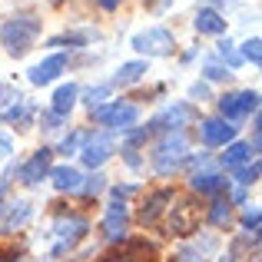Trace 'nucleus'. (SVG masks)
Segmentation results:
<instances>
[{
  "instance_id": "nucleus-1",
  "label": "nucleus",
  "mask_w": 262,
  "mask_h": 262,
  "mask_svg": "<svg viewBox=\"0 0 262 262\" xmlns=\"http://www.w3.org/2000/svg\"><path fill=\"white\" fill-rule=\"evenodd\" d=\"M37 37H40V17H33V13H17L0 27V43L10 57H24L37 43Z\"/></svg>"
},
{
  "instance_id": "nucleus-2",
  "label": "nucleus",
  "mask_w": 262,
  "mask_h": 262,
  "mask_svg": "<svg viewBox=\"0 0 262 262\" xmlns=\"http://www.w3.org/2000/svg\"><path fill=\"white\" fill-rule=\"evenodd\" d=\"M186 149H189V143H186V133L183 129H173V133H166L160 140V146L153 149V169L160 176H169L176 166H183L186 163Z\"/></svg>"
},
{
  "instance_id": "nucleus-3",
  "label": "nucleus",
  "mask_w": 262,
  "mask_h": 262,
  "mask_svg": "<svg viewBox=\"0 0 262 262\" xmlns=\"http://www.w3.org/2000/svg\"><path fill=\"white\" fill-rule=\"evenodd\" d=\"M90 113H93V120L100 123V126H110L113 133H129V129L140 123V106H133V103H126V100L103 103V106L90 110Z\"/></svg>"
},
{
  "instance_id": "nucleus-4",
  "label": "nucleus",
  "mask_w": 262,
  "mask_h": 262,
  "mask_svg": "<svg viewBox=\"0 0 262 262\" xmlns=\"http://www.w3.org/2000/svg\"><path fill=\"white\" fill-rule=\"evenodd\" d=\"M249 113H259V93L256 90H239V93H223L219 96V116L226 123L246 120Z\"/></svg>"
},
{
  "instance_id": "nucleus-5",
  "label": "nucleus",
  "mask_w": 262,
  "mask_h": 262,
  "mask_svg": "<svg viewBox=\"0 0 262 262\" xmlns=\"http://www.w3.org/2000/svg\"><path fill=\"white\" fill-rule=\"evenodd\" d=\"M133 50L146 53V57H169V53L176 50V37L166 27H149V30H143V33L133 37Z\"/></svg>"
},
{
  "instance_id": "nucleus-6",
  "label": "nucleus",
  "mask_w": 262,
  "mask_h": 262,
  "mask_svg": "<svg viewBox=\"0 0 262 262\" xmlns=\"http://www.w3.org/2000/svg\"><path fill=\"white\" fill-rule=\"evenodd\" d=\"M169 209V232L173 236H192L199 229V206L189 203V199H176V206H166Z\"/></svg>"
},
{
  "instance_id": "nucleus-7",
  "label": "nucleus",
  "mask_w": 262,
  "mask_h": 262,
  "mask_svg": "<svg viewBox=\"0 0 262 262\" xmlns=\"http://www.w3.org/2000/svg\"><path fill=\"white\" fill-rule=\"evenodd\" d=\"M50 169H53V149L40 146L37 153H33L30 160H27L24 166L17 169V179H20L24 186H40L47 176H50Z\"/></svg>"
},
{
  "instance_id": "nucleus-8",
  "label": "nucleus",
  "mask_w": 262,
  "mask_h": 262,
  "mask_svg": "<svg viewBox=\"0 0 262 262\" xmlns=\"http://www.w3.org/2000/svg\"><path fill=\"white\" fill-rule=\"evenodd\" d=\"M199 140H203V146H209V149L226 146V143L236 140V126L226 123L223 116H206V120H199Z\"/></svg>"
},
{
  "instance_id": "nucleus-9",
  "label": "nucleus",
  "mask_w": 262,
  "mask_h": 262,
  "mask_svg": "<svg viewBox=\"0 0 262 262\" xmlns=\"http://www.w3.org/2000/svg\"><path fill=\"white\" fill-rule=\"evenodd\" d=\"M113 156V136L110 133H90L83 149H80V160H83L86 169H100L103 163Z\"/></svg>"
},
{
  "instance_id": "nucleus-10",
  "label": "nucleus",
  "mask_w": 262,
  "mask_h": 262,
  "mask_svg": "<svg viewBox=\"0 0 262 262\" xmlns=\"http://www.w3.org/2000/svg\"><path fill=\"white\" fill-rule=\"evenodd\" d=\"M192 116H196V110L189 106V103H173V106H166L163 110L160 116H156L153 123H149V133H153V129H163V133H173V129H183L186 123L192 120Z\"/></svg>"
},
{
  "instance_id": "nucleus-11",
  "label": "nucleus",
  "mask_w": 262,
  "mask_h": 262,
  "mask_svg": "<svg viewBox=\"0 0 262 262\" xmlns=\"http://www.w3.org/2000/svg\"><path fill=\"white\" fill-rule=\"evenodd\" d=\"M126 223H129V209L123 199H113L106 206V216H103V232H106L110 243H123L126 239Z\"/></svg>"
},
{
  "instance_id": "nucleus-12",
  "label": "nucleus",
  "mask_w": 262,
  "mask_h": 262,
  "mask_svg": "<svg viewBox=\"0 0 262 262\" xmlns=\"http://www.w3.org/2000/svg\"><path fill=\"white\" fill-rule=\"evenodd\" d=\"M53 232L60 236V246H57V252H63V249H70L73 243H80V239L90 232V223L83 216H67V219H57V226H53Z\"/></svg>"
},
{
  "instance_id": "nucleus-13",
  "label": "nucleus",
  "mask_w": 262,
  "mask_h": 262,
  "mask_svg": "<svg viewBox=\"0 0 262 262\" xmlns=\"http://www.w3.org/2000/svg\"><path fill=\"white\" fill-rule=\"evenodd\" d=\"M63 70H67V57L63 53H50L47 60H40V63L30 70V83L33 86H47V83H53Z\"/></svg>"
},
{
  "instance_id": "nucleus-14",
  "label": "nucleus",
  "mask_w": 262,
  "mask_h": 262,
  "mask_svg": "<svg viewBox=\"0 0 262 262\" xmlns=\"http://www.w3.org/2000/svg\"><path fill=\"white\" fill-rule=\"evenodd\" d=\"M169 203H173V189H153L146 196V203H143V209H140V223L143 226H156Z\"/></svg>"
},
{
  "instance_id": "nucleus-15",
  "label": "nucleus",
  "mask_w": 262,
  "mask_h": 262,
  "mask_svg": "<svg viewBox=\"0 0 262 262\" xmlns=\"http://www.w3.org/2000/svg\"><path fill=\"white\" fill-rule=\"evenodd\" d=\"M116 262H156V249L153 243H146V239H126L120 249V256Z\"/></svg>"
},
{
  "instance_id": "nucleus-16",
  "label": "nucleus",
  "mask_w": 262,
  "mask_h": 262,
  "mask_svg": "<svg viewBox=\"0 0 262 262\" xmlns=\"http://www.w3.org/2000/svg\"><path fill=\"white\" fill-rule=\"evenodd\" d=\"M189 186L199 192V196H219V192L229 186V179H226L223 173H192V179H189Z\"/></svg>"
},
{
  "instance_id": "nucleus-17",
  "label": "nucleus",
  "mask_w": 262,
  "mask_h": 262,
  "mask_svg": "<svg viewBox=\"0 0 262 262\" xmlns=\"http://www.w3.org/2000/svg\"><path fill=\"white\" fill-rule=\"evenodd\" d=\"M192 27H196V33L219 37V33H226V17L219 10H212V7H203V10L196 13V20H192Z\"/></svg>"
},
{
  "instance_id": "nucleus-18",
  "label": "nucleus",
  "mask_w": 262,
  "mask_h": 262,
  "mask_svg": "<svg viewBox=\"0 0 262 262\" xmlns=\"http://www.w3.org/2000/svg\"><path fill=\"white\" fill-rule=\"evenodd\" d=\"M146 73H149V63H146V60H129V63H120V70H116V77H113V83H110V86L140 83Z\"/></svg>"
},
{
  "instance_id": "nucleus-19",
  "label": "nucleus",
  "mask_w": 262,
  "mask_h": 262,
  "mask_svg": "<svg viewBox=\"0 0 262 262\" xmlns=\"http://www.w3.org/2000/svg\"><path fill=\"white\" fill-rule=\"evenodd\" d=\"M249 160H256L252 156V149H249V143H226V153L219 156V163H223L226 169H239V166H246Z\"/></svg>"
},
{
  "instance_id": "nucleus-20",
  "label": "nucleus",
  "mask_w": 262,
  "mask_h": 262,
  "mask_svg": "<svg viewBox=\"0 0 262 262\" xmlns=\"http://www.w3.org/2000/svg\"><path fill=\"white\" fill-rule=\"evenodd\" d=\"M50 179H53V186H57L60 192H77L80 183H83L80 169H73V166H53L50 169Z\"/></svg>"
},
{
  "instance_id": "nucleus-21",
  "label": "nucleus",
  "mask_w": 262,
  "mask_h": 262,
  "mask_svg": "<svg viewBox=\"0 0 262 262\" xmlns=\"http://www.w3.org/2000/svg\"><path fill=\"white\" fill-rule=\"evenodd\" d=\"M77 96H80L77 83H63V86H57V93H53V100H50V110H53V113H60V116H67L73 106H77Z\"/></svg>"
},
{
  "instance_id": "nucleus-22",
  "label": "nucleus",
  "mask_w": 262,
  "mask_h": 262,
  "mask_svg": "<svg viewBox=\"0 0 262 262\" xmlns=\"http://www.w3.org/2000/svg\"><path fill=\"white\" fill-rule=\"evenodd\" d=\"M4 216H7V229H20V226L27 223V219L33 216V206L27 203V199H17V203H7V209H4Z\"/></svg>"
},
{
  "instance_id": "nucleus-23",
  "label": "nucleus",
  "mask_w": 262,
  "mask_h": 262,
  "mask_svg": "<svg viewBox=\"0 0 262 262\" xmlns=\"http://www.w3.org/2000/svg\"><path fill=\"white\" fill-rule=\"evenodd\" d=\"M206 219H209L212 226H219V229H223V226H229V219H232V203L229 199H212V206L209 209H206Z\"/></svg>"
},
{
  "instance_id": "nucleus-24",
  "label": "nucleus",
  "mask_w": 262,
  "mask_h": 262,
  "mask_svg": "<svg viewBox=\"0 0 262 262\" xmlns=\"http://www.w3.org/2000/svg\"><path fill=\"white\" fill-rule=\"evenodd\" d=\"M30 113H33V106H30V103H24V96H20V100H17V106L4 110V123H17V126H30Z\"/></svg>"
},
{
  "instance_id": "nucleus-25",
  "label": "nucleus",
  "mask_w": 262,
  "mask_h": 262,
  "mask_svg": "<svg viewBox=\"0 0 262 262\" xmlns=\"http://www.w3.org/2000/svg\"><path fill=\"white\" fill-rule=\"evenodd\" d=\"M86 129H70V136H63V143H60V153L63 156H73V153H80L83 149V143H86Z\"/></svg>"
},
{
  "instance_id": "nucleus-26",
  "label": "nucleus",
  "mask_w": 262,
  "mask_h": 262,
  "mask_svg": "<svg viewBox=\"0 0 262 262\" xmlns=\"http://www.w3.org/2000/svg\"><path fill=\"white\" fill-rule=\"evenodd\" d=\"M219 60H223V67H229V70H236L239 63H243V57H239V50L229 43V40H219Z\"/></svg>"
},
{
  "instance_id": "nucleus-27",
  "label": "nucleus",
  "mask_w": 262,
  "mask_h": 262,
  "mask_svg": "<svg viewBox=\"0 0 262 262\" xmlns=\"http://www.w3.org/2000/svg\"><path fill=\"white\" fill-rule=\"evenodd\" d=\"M236 173V183L239 186H252L259 179V160H249L246 166H239V169H232Z\"/></svg>"
},
{
  "instance_id": "nucleus-28",
  "label": "nucleus",
  "mask_w": 262,
  "mask_h": 262,
  "mask_svg": "<svg viewBox=\"0 0 262 262\" xmlns=\"http://www.w3.org/2000/svg\"><path fill=\"white\" fill-rule=\"evenodd\" d=\"M103 189H106V176H103V173H93L90 179H83V183H80L77 192H83V196H100Z\"/></svg>"
},
{
  "instance_id": "nucleus-29",
  "label": "nucleus",
  "mask_w": 262,
  "mask_h": 262,
  "mask_svg": "<svg viewBox=\"0 0 262 262\" xmlns=\"http://www.w3.org/2000/svg\"><path fill=\"white\" fill-rule=\"evenodd\" d=\"M110 90H113V86H110V83H96V86H90L86 90V106L90 110H96V106H103V100H106V96H110Z\"/></svg>"
},
{
  "instance_id": "nucleus-30",
  "label": "nucleus",
  "mask_w": 262,
  "mask_h": 262,
  "mask_svg": "<svg viewBox=\"0 0 262 262\" xmlns=\"http://www.w3.org/2000/svg\"><path fill=\"white\" fill-rule=\"evenodd\" d=\"M203 73H206V80H209V83H219V80H229L232 77V70H229V67H223L219 60H209V63L203 67Z\"/></svg>"
},
{
  "instance_id": "nucleus-31",
  "label": "nucleus",
  "mask_w": 262,
  "mask_h": 262,
  "mask_svg": "<svg viewBox=\"0 0 262 262\" xmlns=\"http://www.w3.org/2000/svg\"><path fill=\"white\" fill-rule=\"evenodd\" d=\"M259 37H252V40H246V43H243V50H239V57H243V60H249V63L252 67H259L262 63V50H259Z\"/></svg>"
},
{
  "instance_id": "nucleus-32",
  "label": "nucleus",
  "mask_w": 262,
  "mask_h": 262,
  "mask_svg": "<svg viewBox=\"0 0 262 262\" xmlns=\"http://www.w3.org/2000/svg\"><path fill=\"white\" fill-rule=\"evenodd\" d=\"M259 223H262L259 206H252V209H246V212H243V226H246L249 232H256V236H259Z\"/></svg>"
},
{
  "instance_id": "nucleus-33",
  "label": "nucleus",
  "mask_w": 262,
  "mask_h": 262,
  "mask_svg": "<svg viewBox=\"0 0 262 262\" xmlns=\"http://www.w3.org/2000/svg\"><path fill=\"white\" fill-rule=\"evenodd\" d=\"M40 123H43V129H60L67 123V116L53 113V110H47V113H40Z\"/></svg>"
},
{
  "instance_id": "nucleus-34",
  "label": "nucleus",
  "mask_w": 262,
  "mask_h": 262,
  "mask_svg": "<svg viewBox=\"0 0 262 262\" xmlns=\"http://www.w3.org/2000/svg\"><path fill=\"white\" fill-rule=\"evenodd\" d=\"M176 262H206V259H203V252H199V249H192V246H183V249L176 252Z\"/></svg>"
},
{
  "instance_id": "nucleus-35",
  "label": "nucleus",
  "mask_w": 262,
  "mask_h": 262,
  "mask_svg": "<svg viewBox=\"0 0 262 262\" xmlns=\"http://www.w3.org/2000/svg\"><path fill=\"white\" fill-rule=\"evenodd\" d=\"M189 96H192V100H206V96H209V86H206V83H192Z\"/></svg>"
},
{
  "instance_id": "nucleus-36",
  "label": "nucleus",
  "mask_w": 262,
  "mask_h": 262,
  "mask_svg": "<svg viewBox=\"0 0 262 262\" xmlns=\"http://www.w3.org/2000/svg\"><path fill=\"white\" fill-rule=\"evenodd\" d=\"M123 160H126V163H129V166H133V169H136V166H140V163H143L140 156H136V149H129V146H123Z\"/></svg>"
},
{
  "instance_id": "nucleus-37",
  "label": "nucleus",
  "mask_w": 262,
  "mask_h": 262,
  "mask_svg": "<svg viewBox=\"0 0 262 262\" xmlns=\"http://www.w3.org/2000/svg\"><path fill=\"white\" fill-rule=\"evenodd\" d=\"M129 192H136V186H113V199H126Z\"/></svg>"
},
{
  "instance_id": "nucleus-38",
  "label": "nucleus",
  "mask_w": 262,
  "mask_h": 262,
  "mask_svg": "<svg viewBox=\"0 0 262 262\" xmlns=\"http://www.w3.org/2000/svg\"><path fill=\"white\" fill-rule=\"evenodd\" d=\"M13 153V143H10V136H4L0 133V156H10Z\"/></svg>"
},
{
  "instance_id": "nucleus-39",
  "label": "nucleus",
  "mask_w": 262,
  "mask_h": 262,
  "mask_svg": "<svg viewBox=\"0 0 262 262\" xmlns=\"http://www.w3.org/2000/svg\"><path fill=\"white\" fill-rule=\"evenodd\" d=\"M143 4H146L149 10H166V7L173 4V0H143Z\"/></svg>"
},
{
  "instance_id": "nucleus-40",
  "label": "nucleus",
  "mask_w": 262,
  "mask_h": 262,
  "mask_svg": "<svg viewBox=\"0 0 262 262\" xmlns=\"http://www.w3.org/2000/svg\"><path fill=\"white\" fill-rule=\"evenodd\" d=\"M96 4H100L103 10H116V7H120V0H96Z\"/></svg>"
},
{
  "instance_id": "nucleus-41",
  "label": "nucleus",
  "mask_w": 262,
  "mask_h": 262,
  "mask_svg": "<svg viewBox=\"0 0 262 262\" xmlns=\"http://www.w3.org/2000/svg\"><path fill=\"white\" fill-rule=\"evenodd\" d=\"M100 262H116V256H106V259H100Z\"/></svg>"
},
{
  "instance_id": "nucleus-42",
  "label": "nucleus",
  "mask_w": 262,
  "mask_h": 262,
  "mask_svg": "<svg viewBox=\"0 0 262 262\" xmlns=\"http://www.w3.org/2000/svg\"><path fill=\"white\" fill-rule=\"evenodd\" d=\"M0 93H4V86H0Z\"/></svg>"
}]
</instances>
